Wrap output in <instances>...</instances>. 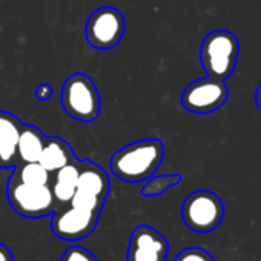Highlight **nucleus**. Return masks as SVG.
Segmentation results:
<instances>
[{
	"mask_svg": "<svg viewBox=\"0 0 261 261\" xmlns=\"http://www.w3.org/2000/svg\"><path fill=\"white\" fill-rule=\"evenodd\" d=\"M255 103H256V106L261 109V85L256 88V92H255Z\"/></svg>",
	"mask_w": 261,
	"mask_h": 261,
	"instance_id": "obj_22",
	"label": "nucleus"
},
{
	"mask_svg": "<svg viewBox=\"0 0 261 261\" xmlns=\"http://www.w3.org/2000/svg\"><path fill=\"white\" fill-rule=\"evenodd\" d=\"M7 197L11 207L23 218H42L54 212L56 200L49 185H27L11 174L7 185Z\"/></svg>",
	"mask_w": 261,
	"mask_h": 261,
	"instance_id": "obj_5",
	"label": "nucleus"
},
{
	"mask_svg": "<svg viewBox=\"0 0 261 261\" xmlns=\"http://www.w3.org/2000/svg\"><path fill=\"white\" fill-rule=\"evenodd\" d=\"M98 212L82 211L74 206L57 211L51 220V229L56 237L66 241H77L91 235L98 223Z\"/></svg>",
	"mask_w": 261,
	"mask_h": 261,
	"instance_id": "obj_8",
	"label": "nucleus"
},
{
	"mask_svg": "<svg viewBox=\"0 0 261 261\" xmlns=\"http://www.w3.org/2000/svg\"><path fill=\"white\" fill-rule=\"evenodd\" d=\"M103 203L105 200L89 194V192H85V191H75V194L72 195L69 204L77 207V209H82V211H89V212H98L101 211L103 207Z\"/></svg>",
	"mask_w": 261,
	"mask_h": 261,
	"instance_id": "obj_17",
	"label": "nucleus"
},
{
	"mask_svg": "<svg viewBox=\"0 0 261 261\" xmlns=\"http://www.w3.org/2000/svg\"><path fill=\"white\" fill-rule=\"evenodd\" d=\"M174 261H215L211 253L201 247H188L183 249Z\"/></svg>",
	"mask_w": 261,
	"mask_h": 261,
	"instance_id": "obj_19",
	"label": "nucleus"
},
{
	"mask_svg": "<svg viewBox=\"0 0 261 261\" xmlns=\"http://www.w3.org/2000/svg\"><path fill=\"white\" fill-rule=\"evenodd\" d=\"M75 159V154L69 143L60 137H48L40 154L39 163L49 172H56L60 168L66 166Z\"/></svg>",
	"mask_w": 261,
	"mask_h": 261,
	"instance_id": "obj_12",
	"label": "nucleus"
},
{
	"mask_svg": "<svg viewBox=\"0 0 261 261\" xmlns=\"http://www.w3.org/2000/svg\"><path fill=\"white\" fill-rule=\"evenodd\" d=\"M0 261H14V256H13L11 250L2 243H0Z\"/></svg>",
	"mask_w": 261,
	"mask_h": 261,
	"instance_id": "obj_21",
	"label": "nucleus"
},
{
	"mask_svg": "<svg viewBox=\"0 0 261 261\" xmlns=\"http://www.w3.org/2000/svg\"><path fill=\"white\" fill-rule=\"evenodd\" d=\"M126 31V20L120 10L114 7H101L95 10L86 25L85 39L95 49H112L115 48Z\"/></svg>",
	"mask_w": 261,
	"mask_h": 261,
	"instance_id": "obj_6",
	"label": "nucleus"
},
{
	"mask_svg": "<svg viewBox=\"0 0 261 261\" xmlns=\"http://www.w3.org/2000/svg\"><path fill=\"white\" fill-rule=\"evenodd\" d=\"M79 178L77 189L89 192L101 200H106L109 194V177L103 168L91 160H79Z\"/></svg>",
	"mask_w": 261,
	"mask_h": 261,
	"instance_id": "obj_11",
	"label": "nucleus"
},
{
	"mask_svg": "<svg viewBox=\"0 0 261 261\" xmlns=\"http://www.w3.org/2000/svg\"><path fill=\"white\" fill-rule=\"evenodd\" d=\"M51 95H53V86L49 83H42L34 91V97L40 101H46L48 98H51Z\"/></svg>",
	"mask_w": 261,
	"mask_h": 261,
	"instance_id": "obj_20",
	"label": "nucleus"
},
{
	"mask_svg": "<svg viewBox=\"0 0 261 261\" xmlns=\"http://www.w3.org/2000/svg\"><path fill=\"white\" fill-rule=\"evenodd\" d=\"M23 123L11 112L0 111V171L14 168L17 160V142Z\"/></svg>",
	"mask_w": 261,
	"mask_h": 261,
	"instance_id": "obj_10",
	"label": "nucleus"
},
{
	"mask_svg": "<svg viewBox=\"0 0 261 261\" xmlns=\"http://www.w3.org/2000/svg\"><path fill=\"white\" fill-rule=\"evenodd\" d=\"M79 159L75 157L71 163L56 171V178L51 186V192L56 201L69 203L72 195L77 191V178H79Z\"/></svg>",
	"mask_w": 261,
	"mask_h": 261,
	"instance_id": "obj_14",
	"label": "nucleus"
},
{
	"mask_svg": "<svg viewBox=\"0 0 261 261\" xmlns=\"http://www.w3.org/2000/svg\"><path fill=\"white\" fill-rule=\"evenodd\" d=\"M165 157V146L159 139L133 142L118 149L111 162V172L121 181L140 183L152 177Z\"/></svg>",
	"mask_w": 261,
	"mask_h": 261,
	"instance_id": "obj_1",
	"label": "nucleus"
},
{
	"mask_svg": "<svg viewBox=\"0 0 261 261\" xmlns=\"http://www.w3.org/2000/svg\"><path fill=\"white\" fill-rule=\"evenodd\" d=\"M60 103L63 111L74 120L91 123L101 111L100 92L94 80L83 72L69 75L60 91Z\"/></svg>",
	"mask_w": 261,
	"mask_h": 261,
	"instance_id": "obj_2",
	"label": "nucleus"
},
{
	"mask_svg": "<svg viewBox=\"0 0 261 261\" xmlns=\"http://www.w3.org/2000/svg\"><path fill=\"white\" fill-rule=\"evenodd\" d=\"M224 217L221 198L206 189H200L186 197L181 206V218L185 224L198 233L215 230Z\"/></svg>",
	"mask_w": 261,
	"mask_h": 261,
	"instance_id": "obj_4",
	"label": "nucleus"
},
{
	"mask_svg": "<svg viewBox=\"0 0 261 261\" xmlns=\"http://www.w3.org/2000/svg\"><path fill=\"white\" fill-rule=\"evenodd\" d=\"M46 136L43 130L34 124H23L19 142H17V160L19 163H33L39 162L40 154L43 151Z\"/></svg>",
	"mask_w": 261,
	"mask_h": 261,
	"instance_id": "obj_13",
	"label": "nucleus"
},
{
	"mask_svg": "<svg viewBox=\"0 0 261 261\" xmlns=\"http://www.w3.org/2000/svg\"><path fill=\"white\" fill-rule=\"evenodd\" d=\"M60 261H98V259L91 250L82 246H71L63 252Z\"/></svg>",
	"mask_w": 261,
	"mask_h": 261,
	"instance_id": "obj_18",
	"label": "nucleus"
},
{
	"mask_svg": "<svg viewBox=\"0 0 261 261\" xmlns=\"http://www.w3.org/2000/svg\"><path fill=\"white\" fill-rule=\"evenodd\" d=\"M14 175L27 185H33V186H45L49 185L51 180V174L39 163V162H33V163H17L14 166Z\"/></svg>",
	"mask_w": 261,
	"mask_h": 261,
	"instance_id": "obj_15",
	"label": "nucleus"
},
{
	"mask_svg": "<svg viewBox=\"0 0 261 261\" xmlns=\"http://www.w3.org/2000/svg\"><path fill=\"white\" fill-rule=\"evenodd\" d=\"M168 252V240L154 227L142 224L130 233L126 261H166Z\"/></svg>",
	"mask_w": 261,
	"mask_h": 261,
	"instance_id": "obj_9",
	"label": "nucleus"
},
{
	"mask_svg": "<svg viewBox=\"0 0 261 261\" xmlns=\"http://www.w3.org/2000/svg\"><path fill=\"white\" fill-rule=\"evenodd\" d=\"M238 53L240 43L235 34L226 30H217L203 39L200 62L207 77L226 80L235 71Z\"/></svg>",
	"mask_w": 261,
	"mask_h": 261,
	"instance_id": "obj_3",
	"label": "nucleus"
},
{
	"mask_svg": "<svg viewBox=\"0 0 261 261\" xmlns=\"http://www.w3.org/2000/svg\"><path fill=\"white\" fill-rule=\"evenodd\" d=\"M181 181V177L178 174H169V175H152L148 180H145V185L142 188L143 197H157L165 194L172 186H177Z\"/></svg>",
	"mask_w": 261,
	"mask_h": 261,
	"instance_id": "obj_16",
	"label": "nucleus"
},
{
	"mask_svg": "<svg viewBox=\"0 0 261 261\" xmlns=\"http://www.w3.org/2000/svg\"><path fill=\"white\" fill-rule=\"evenodd\" d=\"M229 98V89L224 80L212 77L189 83L181 92V105L192 114H211L220 109Z\"/></svg>",
	"mask_w": 261,
	"mask_h": 261,
	"instance_id": "obj_7",
	"label": "nucleus"
}]
</instances>
